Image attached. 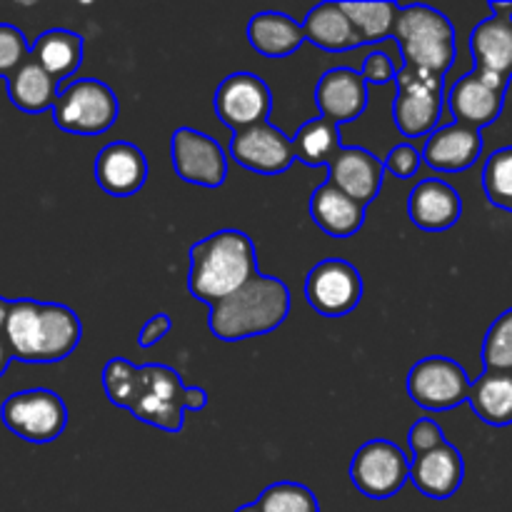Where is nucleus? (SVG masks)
<instances>
[{
  "instance_id": "obj_2",
  "label": "nucleus",
  "mask_w": 512,
  "mask_h": 512,
  "mask_svg": "<svg viewBox=\"0 0 512 512\" xmlns=\"http://www.w3.org/2000/svg\"><path fill=\"white\" fill-rule=\"evenodd\" d=\"M80 318L60 303L13 300L5 315L3 338L20 363H60L80 343Z\"/></svg>"
},
{
  "instance_id": "obj_39",
  "label": "nucleus",
  "mask_w": 512,
  "mask_h": 512,
  "mask_svg": "<svg viewBox=\"0 0 512 512\" xmlns=\"http://www.w3.org/2000/svg\"><path fill=\"white\" fill-rule=\"evenodd\" d=\"M10 360H13V355H10V348H8V343H5V338L0 335V375L8 370Z\"/></svg>"
},
{
  "instance_id": "obj_41",
  "label": "nucleus",
  "mask_w": 512,
  "mask_h": 512,
  "mask_svg": "<svg viewBox=\"0 0 512 512\" xmlns=\"http://www.w3.org/2000/svg\"><path fill=\"white\" fill-rule=\"evenodd\" d=\"M8 300L0 298V333H3V325H5V315H8Z\"/></svg>"
},
{
  "instance_id": "obj_33",
  "label": "nucleus",
  "mask_w": 512,
  "mask_h": 512,
  "mask_svg": "<svg viewBox=\"0 0 512 512\" xmlns=\"http://www.w3.org/2000/svg\"><path fill=\"white\" fill-rule=\"evenodd\" d=\"M485 370L512 373V308L498 315L483 340Z\"/></svg>"
},
{
  "instance_id": "obj_40",
  "label": "nucleus",
  "mask_w": 512,
  "mask_h": 512,
  "mask_svg": "<svg viewBox=\"0 0 512 512\" xmlns=\"http://www.w3.org/2000/svg\"><path fill=\"white\" fill-rule=\"evenodd\" d=\"M490 13L512 18V3H498V0H493V3H490Z\"/></svg>"
},
{
  "instance_id": "obj_25",
  "label": "nucleus",
  "mask_w": 512,
  "mask_h": 512,
  "mask_svg": "<svg viewBox=\"0 0 512 512\" xmlns=\"http://www.w3.org/2000/svg\"><path fill=\"white\" fill-rule=\"evenodd\" d=\"M248 43L265 58H288L305 43V35L290 15L265 10L248 23Z\"/></svg>"
},
{
  "instance_id": "obj_9",
  "label": "nucleus",
  "mask_w": 512,
  "mask_h": 512,
  "mask_svg": "<svg viewBox=\"0 0 512 512\" xmlns=\"http://www.w3.org/2000/svg\"><path fill=\"white\" fill-rule=\"evenodd\" d=\"M470 375L455 360L443 355H430L418 360L408 373V395L415 405L425 410H453L468 403Z\"/></svg>"
},
{
  "instance_id": "obj_29",
  "label": "nucleus",
  "mask_w": 512,
  "mask_h": 512,
  "mask_svg": "<svg viewBox=\"0 0 512 512\" xmlns=\"http://www.w3.org/2000/svg\"><path fill=\"white\" fill-rule=\"evenodd\" d=\"M340 148H343V143H340V128L335 123H330V120L320 118V115L300 125L293 140L295 160H300L305 165H325L328 168V163L335 158V153Z\"/></svg>"
},
{
  "instance_id": "obj_8",
  "label": "nucleus",
  "mask_w": 512,
  "mask_h": 512,
  "mask_svg": "<svg viewBox=\"0 0 512 512\" xmlns=\"http://www.w3.org/2000/svg\"><path fill=\"white\" fill-rule=\"evenodd\" d=\"M350 480L365 498H393L410 480V458L390 440H370L350 460Z\"/></svg>"
},
{
  "instance_id": "obj_37",
  "label": "nucleus",
  "mask_w": 512,
  "mask_h": 512,
  "mask_svg": "<svg viewBox=\"0 0 512 512\" xmlns=\"http://www.w3.org/2000/svg\"><path fill=\"white\" fill-rule=\"evenodd\" d=\"M395 63L390 60L388 53H380V50H375V53H370L368 58H365L363 68H360V75H363L365 83H373V85H388L390 80L395 78Z\"/></svg>"
},
{
  "instance_id": "obj_31",
  "label": "nucleus",
  "mask_w": 512,
  "mask_h": 512,
  "mask_svg": "<svg viewBox=\"0 0 512 512\" xmlns=\"http://www.w3.org/2000/svg\"><path fill=\"white\" fill-rule=\"evenodd\" d=\"M260 512H320L318 498L300 483H275L255 500Z\"/></svg>"
},
{
  "instance_id": "obj_5",
  "label": "nucleus",
  "mask_w": 512,
  "mask_h": 512,
  "mask_svg": "<svg viewBox=\"0 0 512 512\" xmlns=\"http://www.w3.org/2000/svg\"><path fill=\"white\" fill-rule=\"evenodd\" d=\"M393 35L403 53V70L420 78L445 80L458 55V43L453 23L440 10L428 5H400Z\"/></svg>"
},
{
  "instance_id": "obj_38",
  "label": "nucleus",
  "mask_w": 512,
  "mask_h": 512,
  "mask_svg": "<svg viewBox=\"0 0 512 512\" xmlns=\"http://www.w3.org/2000/svg\"><path fill=\"white\" fill-rule=\"evenodd\" d=\"M170 328H173V320H170L168 313L153 315V318L145 323V328L140 330L138 345L140 348H153L155 343H160V340L170 333Z\"/></svg>"
},
{
  "instance_id": "obj_14",
  "label": "nucleus",
  "mask_w": 512,
  "mask_h": 512,
  "mask_svg": "<svg viewBox=\"0 0 512 512\" xmlns=\"http://www.w3.org/2000/svg\"><path fill=\"white\" fill-rule=\"evenodd\" d=\"M505 93H508V83L478 73V70H470L463 78L455 80V85L450 88L448 108L455 123L483 130L493 125L503 113Z\"/></svg>"
},
{
  "instance_id": "obj_23",
  "label": "nucleus",
  "mask_w": 512,
  "mask_h": 512,
  "mask_svg": "<svg viewBox=\"0 0 512 512\" xmlns=\"http://www.w3.org/2000/svg\"><path fill=\"white\" fill-rule=\"evenodd\" d=\"M310 218L323 233L333 235V238H350L363 228L365 208L340 193L338 188L325 183L310 195Z\"/></svg>"
},
{
  "instance_id": "obj_22",
  "label": "nucleus",
  "mask_w": 512,
  "mask_h": 512,
  "mask_svg": "<svg viewBox=\"0 0 512 512\" xmlns=\"http://www.w3.org/2000/svg\"><path fill=\"white\" fill-rule=\"evenodd\" d=\"M470 53H473L478 73L498 78L510 85L512 78V18L490 15L480 20L470 33Z\"/></svg>"
},
{
  "instance_id": "obj_11",
  "label": "nucleus",
  "mask_w": 512,
  "mask_h": 512,
  "mask_svg": "<svg viewBox=\"0 0 512 512\" xmlns=\"http://www.w3.org/2000/svg\"><path fill=\"white\" fill-rule=\"evenodd\" d=\"M305 298L323 318H340L358 308L363 298V278L348 260H320L305 280Z\"/></svg>"
},
{
  "instance_id": "obj_36",
  "label": "nucleus",
  "mask_w": 512,
  "mask_h": 512,
  "mask_svg": "<svg viewBox=\"0 0 512 512\" xmlns=\"http://www.w3.org/2000/svg\"><path fill=\"white\" fill-rule=\"evenodd\" d=\"M443 443H445L443 428H440V425L430 418L418 420V423H415L408 433V445H410V450H413V455H423V453H428V450H435L438 445H443Z\"/></svg>"
},
{
  "instance_id": "obj_7",
  "label": "nucleus",
  "mask_w": 512,
  "mask_h": 512,
  "mask_svg": "<svg viewBox=\"0 0 512 512\" xmlns=\"http://www.w3.org/2000/svg\"><path fill=\"white\" fill-rule=\"evenodd\" d=\"M3 425L25 443L45 445L63 435L68 425V408L53 390L35 388L10 395L0 408Z\"/></svg>"
},
{
  "instance_id": "obj_26",
  "label": "nucleus",
  "mask_w": 512,
  "mask_h": 512,
  "mask_svg": "<svg viewBox=\"0 0 512 512\" xmlns=\"http://www.w3.org/2000/svg\"><path fill=\"white\" fill-rule=\"evenodd\" d=\"M300 28H303L308 43L320 50H328V53H343V50H353L360 45L348 15L343 13L340 3H333V0L315 5L305 15V23Z\"/></svg>"
},
{
  "instance_id": "obj_21",
  "label": "nucleus",
  "mask_w": 512,
  "mask_h": 512,
  "mask_svg": "<svg viewBox=\"0 0 512 512\" xmlns=\"http://www.w3.org/2000/svg\"><path fill=\"white\" fill-rule=\"evenodd\" d=\"M408 215L413 225L428 233L450 230L463 215V200L450 183L438 178L420 180L408 198Z\"/></svg>"
},
{
  "instance_id": "obj_28",
  "label": "nucleus",
  "mask_w": 512,
  "mask_h": 512,
  "mask_svg": "<svg viewBox=\"0 0 512 512\" xmlns=\"http://www.w3.org/2000/svg\"><path fill=\"white\" fill-rule=\"evenodd\" d=\"M30 55L43 65L45 73H50L60 83L83 63V38L65 28L45 30L30 48Z\"/></svg>"
},
{
  "instance_id": "obj_20",
  "label": "nucleus",
  "mask_w": 512,
  "mask_h": 512,
  "mask_svg": "<svg viewBox=\"0 0 512 512\" xmlns=\"http://www.w3.org/2000/svg\"><path fill=\"white\" fill-rule=\"evenodd\" d=\"M95 180L108 195L128 198L148 180V160L133 143H110L95 158Z\"/></svg>"
},
{
  "instance_id": "obj_35",
  "label": "nucleus",
  "mask_w": 512,
  "mask_h": 512,
  "mask_svg": "<svg viewBox=\"0 0 512 512\" xmlns=\"http://www.w3.org/2000/svg\"><path fill=\"white\" fill-rule=\"evenodd\" d=\"M420 163H423V155H420L418 148L413 145L403 143V145H395L393 150L388 153V158L383 160V168L388 173L398 175V178H413L418 173Z\"/></svg>"
},
{
  "instance_id": "obj_12",
  "label": "nucleus",
  "mask_w": 512,
  "mask_h": 512,
  "mask_svg": "<svg viewBox=\"0 0 512 512\" xmlns=\"http://www.w3.org/2000/svg\"><path fill=\"white\" fill-rule=\"evenodd\" d=\"M173 168L185 183L220 188L228 178V160L223 148L210 135L193 128H178L170 138Z\"/></svg>"
},
{
  "instance_id": "obj_4",
  "label": "nucleus",
  "mask_w": 512,
  "mask_h": 512,
  "mask_svg": "<svg viewBox=\"0 0 512 512\" xmlns=\"http://www.w3.org/2000/svg\"><path fill=\"white\" fill-rule=\"evenodd\" d=\"M290 313V290L283 280L258 273L233 295L210 305V333L225 343L273 333Z\"/></svg>"
},
{
  "instance_id": "obj_30",
  "label": "nucleus",
  "mask_w": 512,
  "mask_h": 512,
  "mask_svg": "<svg viewBox=\"0 0 512 512\" xmlns=\"http://www.w3.org/2000/svg\"><path fill=\"white\" fill-rule=\"evenodd\" d=\"M343 13L348 15L360 45L383 43L393 35L398 8L395 3H340Z\"/></svg>"
},
{
  "instance_id": "obj_1",
  "label": "nucleus",
  "mask_w": 512,
  "mask_h": 512,
  "mask_svg": "<svg viewBox=\"0 0 512 512\" xmlns=\"http://www.w3.org/2000/svg\"><path fill=\"white\" fill-rule=\"evenodd\" d=\"M103 388L110 403L165 433L183 430L185 410H203L208 405V393L183 385L180 373L168 365L138 368L125 358H113L105 365Z\"/></svg>"
},
{
  "instance_id": "obj_10",
  "label": "nucleus",
  "mask_w": 512,
  "mask_h": 512,
  "mask_svg": "<svg viewBox=\"0 0 512 512\" xmlns=\"http://www.w3.org/2000/svg\"><path fill=\"white\" fill-rule=\"evenodd\" d=\"M395 83H398V95L393 100L395 128L405 138H423L433 133L443 113L445 80L420 78L400 68L395 73Z\"/></svg>"
},
{
  "instance_id": "obj_27",
  "label": "nucleus",
  "mask_w": 512,
  "mask_h": 512,
  "mask_svg": "<svg viewBox=\"0 0 512 512\" xmlns=\"http://www.w3.org/2000/svg\"><path fill=\"white\" fill-rule=\"evenodd\" d=\"M468 403L485 425H512V373L483 370V375L470 383Z\"/></svg>"
},
{
  "instance_id": "obj_17",
  "label": "nucleus",
  "mask_w": 512,
  "mask_h": 512,
  "mask_svg": "<svg viewBox=\"0 0 512 512\" xmlns=\"http://www.w3.org/2000/svg\"><path fill=\"white\" fill-rule=\"evenodd\" d=\"M315 103L320 118L330 120L340 128L343 123H353L368 108V83L353 68H333L323 73L315 85Z\"/></svg>"
},
{
  "instance_id": "obj_15",
  "label": "nucleus",
  "mask_w": 512,
  "mask_h": 512,
  "mask_svg": "<svg viewBox=\"0 0 512 512\" xmlns=\"http://www.w3.org/2000/svg\"><path fill=\"white\" fill-rule=\"evenodd\" d=\"M230 155L235 163L260 175H280L295 163L293 140L268 120L233 133Z\"/></svg>"
},
{
  "instance_id": "obj_24",
  "label": "nucleus",
  "mask_w": 512,
  "mask_h": 512,
  "mask_svg": "<svg viewBox=\"0 0 512 512\" xmlns=\"http://www.w3.org/2000/svg\"><path fill=\"white\" fill-rule=\"evenodd\" d=\"M5 80H8L10 103L23 113L53 110L55 100H58V80L45 73L43 65L33 55H28Z\"/></svg>"
},
{
  "instance_id": "obj_32",
  "label": "nucleus",
  "mask_w": 512,
  "mask_h": 512,
  "mask_svg": "<svg viewBox=\"0 0 512 512\" xmlns=\"http://www.w3.org/2000/svg\"><path fill=\"white\" fill-rule=\"evenodd\" d=\"M483 190L490 205L512 213V145L500 148L485 160Z\"/></svg>"
},
{
  "instance_id": "obj_6",
  "label": "nucleus",
  "mask_w": 512,
  "mask_h": 512,
  "mask_svg": "<svg viewBox=\"0 0 512 512\" xmlns=\"http://www.w3.org/2000/svg\"><path fill=\"white\" fill-rule=\"evenodd\" d=\"M120 115L118 95L103 80L83 78L58 93L53 120L60 130L73 135H100L115 125Z\"/></svg>"
},
{
  "instance_id": "obj_13",
  "label": "nucleus",
  "mask_w": 512,
  "mask_h": 512,
  "mask_svg": "<svg viewBox=\"0 0 512 512\" xmlns=\"http://www.w3.org/2000/svg\"><path fill=\"white\" fill-rule=\"evenodd\" d=\"M215 113L233 133L265 123L273 108V95L263 78L253 73H233L215 90Z\"/></svg>"
},
{
  "instance_id": "obj_42",
  "label": "nucleus",
  "mask_w": 512,
  "mask_h": 512,
  "mask_svg": "<svg viewBox=\"0 0 512 512\" xmlns=\"http://www.w3.org/2000/svg\"><path fill=\"white\" fill-rule=\"evenodd\" d=\"M235 512H260V510H258V505L250 503V505H243V508H238Z\"/></svg>"
},
{
  "instance_id": "obj_18",
  "label": "nucleus",
  "mask_w": 512,
  "mask_h": 512,
  "mask_svg": "<svg viewBox=\"0 0 512 512\" xmlns=\"http://www.w3.org/2000/svg\"><path fill=\"white\" fill-rule=\"evenodd\" d=\"M465 478L463 455L445 440L435 450L410 460V483L430 500H448L460 490Z\"/></svg>"
},
{
  "instance_id": "obj_19",
  "label": "nucleus",
  "mask_w": 512,
  "mask_h": 512,
  "mask_svg": "<svg viewBox=\"0 0 512 512\" xmlns=\"http://www.w3.org/2000/svg\"><path fill=\"white\" fill-rule=\"evenodd\" d=\"M483 153V130L450 123L435 128L423 148V160L440 173H463L473 168Z\"/></svg>"
},
{
  "instance_id": "obj_34",
  "label": "nucleus",
  "mask_w": 512,
  "mask_h": 512,
  "mask_svg": "<svg viewBox=\"0 0 512 512\" xmlns=\"http://www.w3.org/2000/svg\"><path fill=\"white\" fill-rule=\"evenodd\" d=\"M30 55L28 40L15 25L0 23V75L8 78L20 63Z\"/></svg>"
},
{
  "instance_id": "obj_16",
  "label": "nucleus",
  "mask_w": 512,
  "mask_h": 512,
  "mask_svg": "<svg viewBox=\"0 0 512 512\" xmlns=\"http://www.w3.org/2000/svg\"><path fill=\"white\" fill-rule=\"evenodd\" d=\"M383 160L365 148H340L328 163V183L368 208L383 188Z\"/></svg>"
},
{
  "instance_id": "obj_3",
  "label": "nucleus",
  "mask_w": 512,
  "mask_h": 512,
  "mask_svg": "<svg viewBox=\"0 0 512 512\" xmlns=\"http://www.w3.org/2000/svg\"><path fill=\"white\" fill-rule=\"evenodd\" d=\"M188 290L210 308L258 273L253 240L240 230H218L190 248Z\"/></svg>"
}]
</instances>
